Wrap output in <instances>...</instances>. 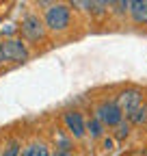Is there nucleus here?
I'll return each instance as SVG.
<instances>
[{
	"mask_svg": "<svg viewBox=\"0 0 147 156\" xmlns=\"http://www.w3.org/2000/svg\"><path fill=\"white\" fill-rule=\"evenodd\" d=\"M43 24L48 33H67L74 24V9L67 2H50V7L43 11Z\"/></svg>",
	"mask_w": 147,
	"mask_h": 156,
	"instance_id": "nucleus-1",
	"label": "nucleus"
},
{
	"mask_svg": "<svg viewBox=\"0 0 147 156\" xmlns=\"http://www.w3.org/2000/svg\"><path fill=\"white\" fill-rule=\"evenodd\" d=\"M113 100L117 102V106L121 108L123 117H128L130 113H134L138 106H143V102L147 100V95H145V89L143 87H136V85H125L121 89L115 91L113 95Z\"/></svg>",
	"mask_w": 147,
	"mask_h": 156,
	"instance_id": "nucleus-2",
	"label": "nucleus"
},
{
	"mask_svg": "<svg viewBox=\"0 0 147 156\" xmlns=\"http://www.w3.org/2000/svg\"><path fill=\"white\" fill-rule=\"evenodd\" d=\"M17 33H20V39L26 44H39V41H46V37H48L43 17H39L37 13H26L22 17L20 26H17Z\"/></svg>",
	"mask_w": 147,
	"mask_h": 156,
	"instance_id": "nucleus-3",
	"label": "nucleus"
},
{
	"mask_svg": "<svg viewBox=\"0 0 147 156\" xmlns=\"http://www.w3.org/2000/svg\"><path fill=\"white\" fill-rule=\"evenodd\" d=\"M91 115H95L97 119H100L106 128H110V130L125 119L123 113H121V108L117 106V102L113 100V98H102V100H97Z\"/></svg>",
	"mask_w": 147,
	"mask_h": 156,
	"instance_id": "nucleus-4",
	"label": "nucleus"
},
{
	"mask_svg": "<svg viewBox=\"0 0 147 156\" xmlns=\"http://www.w3.org/2000/svg\"><path fill=\"white\" fill-rule=\"evenodd\" d=\"M2 54H5V61L7 63H26L30 58V50H28V44L22 41L20 37H5L2 41Z\"/></svg>",
	"mask_w": 147,
	"mask_h": 156,
	"instance_id": "nucleus-5",
	"label": "nucleus"
},
{
	"mask_svg": "<svg viewBox=\"0 0 147 156\" xmlns=\"http://www.w3.org/2000/svg\"><path fill=\"white\" fill-rule=\"evenodd\" d=\"M63 128L74 141L84 139L87 136V117H84V113L78 111V108L65 111L63 113Z\"/></svg>",
	"mask_w": 147,
	"mask_h": 156,
	"instance_id": "nucleus-6",
	"label": "nucleus"
},
{
	"mask_svg": "<svg viewBox=\"0 0 147 156\" xmlns=\"http://www.w3.org/2000/svg\"><path fill=\"white\" fill-rule=\"evenodd\" d=\"M128 17L134 26H147V0H130Z\"/></svg>",
	"mask_w": 147,
	"mask_h": 156,
	"instance_id": "nucleus-7",
	"label": "nucleus"
},
{
	"mask_svg": "<svg viewBox=\"0 0 147 156\" xmlns=\"http://www.w3.org/2000/svg\"><path fill=\"white\" fill-rule=\"evenodd\" d=\"M108 134V128L97 119L95 115H89L87 117V136L91 141H102L104 136Z\"/></svg>",
	"mask_w": 147,
	"mask_h": 156,
	"instance_id": "nucleus-8",
	"label": "nucleus"
},
{
	"mask_svg": "<svg viewBox=\"0 0 147 156\" xmlns=\"http://www.w3.org/2000/svg\"><path fill=\"white\" fill-rule=\"evenodd\" d=\"M20 156H52V147L46 141H32L22 147Z\"/></svg>",
	"mask_w": 147,
	"mask_h": 156,
	"instance_id": "nucleus-9",
	"label": "nucleus"
},
{
	"mask_svg": "<svg viewBox=\"0 0 147 156\" xmlns=\"http://www.w3.org/2000/svg\"><path fill=\"white\" fill-rule=\"evenodd\" d=\"M54 152H74V139L65 132V128H56L54 132Z\"/></svg>",
	"mask_w": 147,
	"mask_h": 156,
	"instance_id": "nucleus-10",
	"label": "nucleus"
},
{
	"mask_svg": "<svg viewBox=\"0 0 147 156\" xmlns=\"http://www.w3.org/2000/svg\"><path fill=\"white\" fill-rule=\"evenodd\" d=\"M84 7H87V13L93 17V20H97V22H102L104 17L110 15L108 2H100V0H93V2H84Z\"/></svg>",
	"mask_w": 147,
	"mask_h": 156,
	"instance_id": "nucleus-11",
	"label": "nucleus"
},
{
	"mask_svg": "<svg viewBox=\"0 0 147 156\" xmlns=\"http://www.w3.org/2000/svg\"><path fill=\"white\" fill-rule=\"evenodd\" d=\"M132 130H134L132 124L128 122V119H123L121 124H117L113 130H110V136L115 139V143H125V141L132 136Z\"/></svg>",
	"mask_w": 147,
	"mask_h": 156,
	"instance_id": "nucleus-12",
	"label": "nucleus"
},
{
	"mask_svg": "<svg viewBox=\"0 0 147 156\" xmlns=\"http://www.w3.org/2000/svg\"><path fill=\"white\" fill-rule=\"evenodd\" d=\"M125 119L132 124V128H143V126H147V100L143 102V106H138L134 113L128 115Z\"/></svg>",
	"mask_w": 147,
	"mask_h": 156,
	"instance_id": "nucleus-13",
	"label": "nucleus"
},
{
	"mask_svg": "<svg viewBox=\"0 0 147 156\" xmlns=\"http://www.w3.org/2000/svg\"><path fill=\"white\" fill-rule=\"evenodd\" d=\"M22 141L20 139H9L2 147V152H0V156H20L22 154Z\"/></svg>",
	"mask_w": 147,
	"mask_h": 156,
	"instance_id": "nucleus-14",
	"label": "nucleus"
},
{
	"mask_svg": "<svg viewBox=\"0 0 147 156\" xmlns=\"http://www.w3.org/2000/svg\"><path fill=\"white\" fill-rule=\"evenodd\" d=\"M128 7H130V0H119V2H108L110 15H115V17H125V15H128Z\"/></svg>",
	"mask_w": 147,
	"mask_h": 156,
	"instance_id": "nucleus-15",
	"label": "nucleus"
},
{
	"mask_svg": "<svg viewBox=\"0 0 147 156\" xmlns=\"http://www.w3.org/2000/svg\"><path fill=\"white\" fill-rule=\"evenodd\" d=\"M115 145H117V143H115V139H113V136H110V134H106L104 139L100 141V147H102V152H104V154L113 152V150H115Z\"/></svg>",
	"mask_w": 147,
	"mask_h": 156,
	"instance_id": "nucleus-16",
	"label": "nucleus"
},
{
	"mask_svg": "<svg viewBox=\"0 0 147 156\" xmlns=\"http://www.w3.org/2000/svg\"><path fill=\"white\" fill-rule=\"evenodd\" d=\"M121 156H147V147H145V145H136V147L125 150Z\"/></svg>",
	"mask_w": 147,
	"mask_h": 156,
	"instance_id": "nucleus-17",
	"label": "nucleus"
},
{
	"mask_svg": "<svg viewBox=\"0 0 147 156\" xmlns=\"http://www.w3.org/2000/svg\"><path fill=\"white\" fill-rule=\"evenodd\" d=\"M52 156H78L76 152H54L52 150Z\"/></svg>",
	"mask_w": 147,
	"mask_h": 156,
	"instance_id": "nucleus-18",
	"label": "nucleus"
},
{
	"mask_svg": "<svg viewBox=\"0 0 147 156\" xmlns=\"http://www.w3.org/2000/svg\"><path fill=\"white\" fill-rule=\"evenodd\" d=\"M7 61H5V54H2V46H0V65H5Z\"/></svg>",
	"mask_w": 147,
	"mask_h": 156,
	"instance_id": "nucleus-19",
	"label": "nucleus"
},
{
	"mask_svg": "<svg viewBox=\"0 0 147 156\" xmlns=\"http://www.w3.org/2000/svg\"><path fill=\"white\" fill-rule=\"evenodd\" d=\"M145 128H147V126H145Z\"/></svg>",
	"mask_w": 147,
	"mask_h": 156,
	"instance_id": "nucleus-20",
	"label": "nucleus"
}]
</instances>
